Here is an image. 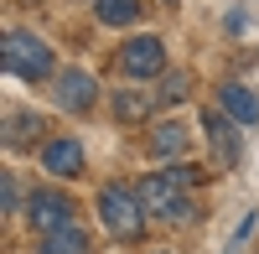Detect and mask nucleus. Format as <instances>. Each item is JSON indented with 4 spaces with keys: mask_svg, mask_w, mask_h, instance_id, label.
<instances>
[{
    "mask_svg": "<svg viewBox=\"0 0 259 254\" xmlns=\"http://www.w3.org/2000/svg\"><path fill=\"white\" fill-rule=\"evenodd\" d=\"M156 99H161V94H145V89H119V99H114V119H119V124H140V119H150Z\"/></svg>",
    "mask_w": 259,
    "mask_h": 254,
    "instance_id": "obj_10",
    "label": "nucleus"
},
{
    "mask_svg": "<svg viewBox=\"0 0 259 254\" xmlns=\"http://www.w3.org/2000/svg\"><path fill=\"white\" fill-rule=\"evenodd\" d=\"M36 254H89V234H83L78 223H68V228H57V234L41 239Z\"/></svg>",
    "mask_w": 259,
    "mask_h": 254,
    "instance_id": "obj_11",
    "label": "nucleus"
},
{
    "mask_svg": "<svg viewBox=\"0 0 259 254\" xmlns=\"http://www.w3.org/2000/svg\"><path fill=\"white\" fill-rule=\"evenodd\" d=\"M140 207H145V218H166V223H187L192 218L187 187L171 177V172H150L140 182Z\"/></svg>",
    "mask_w": 259,
    "mask_h": 254,
    "instance_id": "obj_2",
    "label": "nucleus"
},
{
    "mask_svg": "<svg viewBox=\"0 0 259 254\" xmlns=\"http://www.w3.org/2000/svg\"><path fill=\"white\" fill-rule=\"evenodd\" d=\"M57 104H62V109H89V104H94V78L83 68L57 73Z\"/></svg>",
    "mask_w": 259,
    "mask_h": 254,
    "instance_id": "obj_8",
    "label": "nucleus"
},
{
    "mask_svg": "<svg viewBox=\"0 0 259 254\" xmlns=\"http://www.w3.org/2000/svg\"><path fill=\"white\" fill-rule=\"evenodd\" d=\"M73 213H78V207H73V197L47 192V187L26 197V223L36 228L41 239H47V234H57V228H68V223H73Z\"/></svg>",
    "mask_w": 259,
    "mask_h": 254,
    "instance_id": "obj_4",
    "label": "nucleus"
},
{
    "mask_svg": "<svg viewBox=\"0 0 259 254\" xmlns=\"http://www.w3.org/2000/svg\"><path fill=\"white\" fill-rule=\"evenodd\" d=\"M16 202H21V192H16V182L6 177V213H16Z\"/></svg>",
    "mask_w": 259,
    "mask_h": 254,
    "instance_id": "obj_16",
    "label": "nucleus"
},
{
    "mask_svg": "<svg viewBox=\"0 0 259 254\" xmlns=\"http://www.w3.org/2000/svg\"><path fill=\"white\" fill-rule=\"evenodd\" d=\"M187 89H192V78H187V73H166V83H161L156 94H161V104H182Z\"/></svg>",
    "mask_w": 259,
    "mask_h": 254,
    "instance_id": "obj_15",
    "label": "nucleus"
},
{
    "mask_svg": "<svg viewBox=\"0 0 259 254\" xmlns=\"http://www.w3.org/2000/svg\"><path fill=\"white\" fill-rule=\"evenodd\" d=\"M0 62H6L11 78H26V83H41L52 73V47L31 31H6V47H0Z\"/></svg>",
    "mask_w": 259,
    "mask_h": 254,
    "instance_id": "obj_1",
    "label": "nucleus"
},
{
    "mask_svg": "<svg viewBox=\"0 0 259 254\" xmlns=\"http://www.w3.org/2000/svg\"><path fill=\"white\" fill-rule=\"evenodd\" d=\"M94 16L104 21V26H135L140 0H94Z\"/></svg>",
    "mask_w": 259,
    "mask_h": 254,
    "instance_id": "obj_13",
    "label": "nucleus"
},
{
    "mask_svg": "<svg viewBox=\"0 0 259 254\" xmlns=\"http://www.w3.org/2000/svg\"><path fill=\"white\" fill-rule=\"evenodd\" d=\"M99 218L109 234L119 239H135L145 228V207H140V192H124V187H104L99 192Z\"/></svg>",
    "mask_w": 259,
    "mask_h": 254,
    "instance_id": "obj_3",
    "label": "nucleus"
},
{
    "mask_svg": "<svg viewBox=\"0 0 259 254\" xmlns=\"http://www.w3.org/2000/svg\"><path fill=\"white\" fill-rule=\"evenodd\" d=\"M41 166H47L52 177H78V172H83V145H78V140H47Z\"/></svg>",
    "mask_w": 259,
    "mask_h": 254,
    "instance_id": "obj_9",
    "label": "nucleus"
},
{
    "mask_svg": "<svg viewBox=\"0 0 259 254\" xmlns=\"http://www.w3.org/2000/svg\"><path fill=\"white\" fill-rule=\"evenodd\" d=\"M202 130H207V140H212V151H218V166H233V161H239V140H233L239 124H233L228 114L207 109V114H202Z\"/></svg>",
    "mask_w": 259,
    "mask_h": 254,
    "instance_id": "obj_7",
    "label": "nucleus"
},
{
    "mask_svg": "<svg viewBox=\"0 0 259 254\" xmlns=\"http://www.w3.org/2000/svg\"><path fill=\"white\" fill-rule=\"evenodd\" d=\"M31 130H36V135L47 130V124H41V114H31V109H6V145H26Z\"/></svg>",
    "mask_w": 259,
    "mask_h": 254,
    "instance_id": "obj_12",
    "label": "nucleus"
},
{
    "mask_svg": "<svg viewBox=\"0 0 259 254\" xmlns=\"http://www.w3.org/2000/svg\"><path fill=\"white\" fill-rule=\"evenodd\" d=\"M223 114L239 124V130L259 124V94L249 89V83H223Z\"/></svg>",
    "mask_w": 259,
    "mask_h": 254,
    "instance_id": "obj_6",
    "label": "nucleus"
},
{
    "mask_svg": "<svg viewBox=\"0 0 259 254\" xmlns=\"http://www.w3.org/2000/svg\"><path fill=\"white\" fill-rule=\"evenodd\" d=\"M166 68V41L161 36H135L119 47V73L124 78H156Z\"/></svg>",
    "mask_w": 259,
    "mask_h": 254,
    "instance_id": "obj_5",
    "label": "nucleus"
},
{
    "mask_svg": "<svg viewBox=\"0 0 259 254\" xmlns=\"http://www.w3.org/2000/svg\"><path fill=\"white\" fill-rule=\"evenodd\" d=\"M150 151H156V156H182V151H187V130H182L177 119H166L161 130L150 135Z\"/></svg>",
    "mask_w": 259,
    "mask_h": 254,
    "instance_id": "obj_14",
    "label": "nucleus"
}]
</instances>
